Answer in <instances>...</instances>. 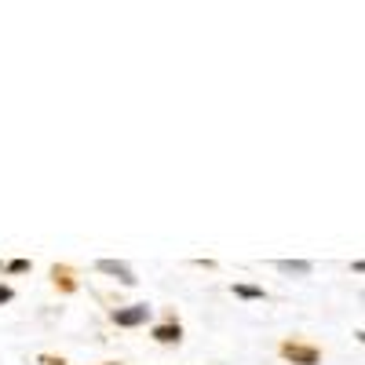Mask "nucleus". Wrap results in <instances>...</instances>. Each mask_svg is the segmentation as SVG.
<instances>
[{
    "label": "nucleus",
    "mask_w": 365,
    "mask_h": 365,
    "mask_svg": "<svg viewBox=\"0 0 365 365\" xmlns=\"http://www.w3.org/2000/svg\"><path fill=\"white\" fill-rule=\"evenodd\" d=\"M150 318V307L143 303V307H128V311H113V322L117 325H143Z\"/></svg>",
    "instance_id": "nucleus-1"
},
{
    "label": "nucleus",
    "mask_w": 365,
    "mask_h": 365,
    "mask_svg": "<svg viewBox=\"0 0 365 365\" xmlns=\"http://www.w3.org/2000/svg\"><path fill=\"white\" fill-rule=\"evenodd\" d=\"M99 270L103 274H117L125 285H135V274H132V267H125V263H117V259H99Z\"/></svg>",
    "instance_id": "nucleus-2"
},
{
    "label": "nucleus",
    "mask_w": 365,
    "mask_h": 365,
    "mask_svg": "<svg viewBox=\"0 0 365 365\" xmlns=\"http://www.w3.org/2000/svg\"><path fill=\"white\" fill-rule=\"evenodd\" d=\"M285 354H289L292 361H303V365H314V361H318L314 351H303V347H285Z\"/></svg>",
    "instance_id": "nucleus-3"
},
{
    "label": "nucleus",
    "mask_w": 365,
    "mask_h": 365,
    "mask_svg": "<svg viewBox=\"0 0 365 365\" xmlns=\"http://www.w3.org/2000/svg\"><path fill=\"white\" fill-rule=\"evenodd\" d=\"M154 336H158L161 344H172V340H179V325H161Z\"/></svg>",
    "instance_id": "nucleus-4"
},
{
    "label": "nucleus",
    "mask_w": 365,
    "mask_h": 365,
    "mask_svg": "<svg viewBox=\"0 0 365 365\" xmlns=\"http://www.w3.org/2000/svg\"><path fill=\"white\" fill-rule=\"evenodd\" d=\"M285 274H311V263H292V259H282L278 263Z\"/></svg>",
    "instance_id": "nucleus-5"
},
{
    "label": "nucleus",
    "mask_w": 365,
    "mask_h": 365,
    "mask_svg": "<svg viewBox=\"0 0 365 365\" xmlns=\"http://www.w3.org/2000/svg\"><path fill=\"white\" fill-rule=\"evenodd\" d=\"M234 292H237V296H245V299H259V296H263L259 289H249V285H237Z\"/></svg>",
    "instance_id": "nucleus-6"
},
{
    "label": "nucleus",
    "mask_w": 365,
    "mask_h": 365,
    "mask_svg": "<svg viewBox=\"0 0 365 365\" xmlns=\"http://www.w3.org/2000/svg\"><path fill=\"white\" fill-rule=\"evenodd\" d=\"M8 270H11V274H22V270H29V263H26V259H15Z\"/></svg>",
    "instance_id": "nucleus-7"
},
{
    "label": "nucleus",
    "mask_w": 365,
    "mask_h": 365,
    "mask_svg": "<svg viewBox=\"0 0 365 365\" xmlns=\"http://www.w3.org/2000/svg\"><path fill=\"white\" fill-rule=\"evenodd\" d=\"M4 299H11V289H0V303H4Z\"/></svg>",
    "instance_id": "nucleus-8"
}]
</instances>
